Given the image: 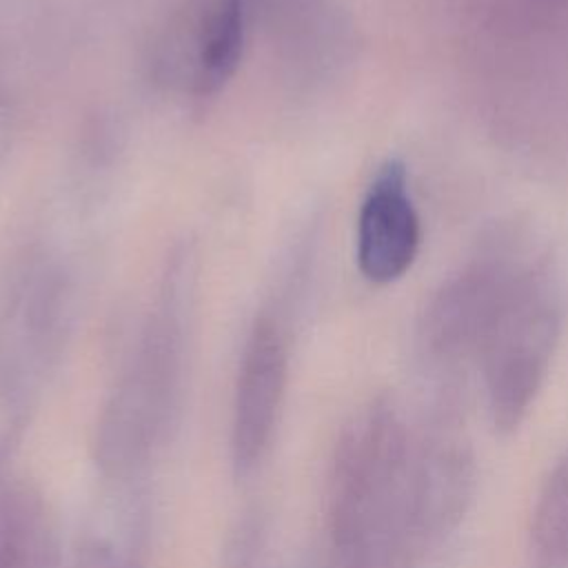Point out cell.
I'll return each instance as SVG.
<instances>
[{
    "instance_id": "ba28073f",
    "label": "cell",
    "mask_w": 568,
    "mask_h": 568,
    "mask_svg": "<svg viewBox=\"0 0 568 568\" xmlns=\"http://www.w3.org/2000/svg\"><path fill=\"white\" fill-rule=\"evenodd\" d=\"M422 224L404 162L386 160L371 180L357 215V266L373 284L399 280L415 262Z\"/></svg>"
},
{
    "instance_id": "8992f818",
    "label": "cell",
    "mask_w": 568,
    "mask_h": 568,
    "mask_svg": "<svg viewBox=\"0 0 568 568\" xmlns=\"http://www.w3.org/2000/svg\"><path fill=\"white\" fill-rule=\"evenodd\" d=\"M251 22V0H195L186 4L153 42V75L164 87L193 98L215 95L242 60Z\"/></svg>"
},
{
    "instance_id": "9c48e42d",
    "label": "cell",
    "mask_w": 568,
    "mask_h": 568,
    "mask_svg": "<svg viewBox=\"0 0 568 568\" xmlns=\"http://www.w3.org/2000/svg\"><path fill=\"white\" fill-rule=\"evenodd\" d=\"M530 568H568V453L557 457L537 488L528 524Z\"/></svg>"
},
{
    "instance_id": "277c9868",
    "label": "cell",
    "mask_w": 568,
    "mask_h": 568,
    "mask_svg": "<svg viewBox=\"0 0 568 568\" xmlns=\"http://www.w3.org/2000/svg\"><path fill=\"white\" fill-rule=\"evenodd\" d=\"M532 255L517 233L499 231L439 284L417 322V351L426 368L455 377L477 364L515 277Z\"/></svg>"
},
{
    "instance_id": "52a82bcc",
    "label": "cell",
    "mask_w": 568,
    "mask_h": 568,
    "mask_svg": "<svg viewBox=\"0 0 568 568\" xmlns=\"http://www.w3.org/2000/svg\"><path fill=\"white\" fill-rule=\"evenodd\" d=\"M286 362L277 322L257 317L242 351L233 395L231 459L237 475H248L271 444L286 388Z\"/></svg>"
},
{
    "instance_id": "30bf717a",
    "label": "cell",
    "mask_w": 568,
    "mask_h": 568,
    "mask_svg": "<svg viewBox=\"0 0 568 568\" xmlns=\"http://www.w3.org/2000/svg\"><path fill=\"white\" fill-rule=\"evenodd\" d=\"M7 140H9V124H7V115H4V109L0 106V160L7 151Z\"/></svg>"
},
{
    "instance_id": "3957f363",
    "label": "cell",
    "mask_w": 568,
    "mask_h": 568,
    "mask_svg": "<svg viewBox=\"0 0 568 568\" xmlns=\"http://www.w3.org/2000/svg\"><path fill=\"white\" fill-rule=\"evenodd\" d=\"M564 328V288L548 257L535 253L519 275L479 351L477 373L490 426L515 433L548 377Z\"/></svg>"
},
{
    "instance_id": "7a4b0ae2",
    "label": "cell",
    "mask_w": 568,
    "mask_h": 568,
    "mask_svg": "<svg viewBox=\"0 0 568 568\" xmlns=\"http://www.w3.org/2000/svg\"><path fill=\"white\" fill-rule=\"evenodd\" d=\"M193 260L173 255L155 308L122 366L95 426V462L111 477L140 470L173 419L186 355Z\"/></svg>"
},
{
    "instance_id": "5b68a950",
    "label": "cell",
    "mask_w": 568,
    "mask_h": 568,
    "mask_svg": "<svg viewBox=\"0 0 568 568\" xmlns=\"http://www.w3.org/2000/svg\"><path fill=\"white\" fill-rule=\"evenodd\" d=\"M69 284L44 260L29 262L0 302V404L24 408L53 366L69 326Z\"/></svg>"
},
{
    "instance_id": "6da1fadb",
    "label": "cell",
    "mask_w": 568,
    "mask_h": 568,
    "mask_svg": "<svg viewBox=\"0 0 568 568\" xmlns=\"http://www.w3.org/2000/svg\"><path fill=\"white\" fill-rule=\"evenodd\" d=\"M413 426L390 397H375L342 428L326 493L324 568H410Z\"/></svg>"
}]
</instances>
